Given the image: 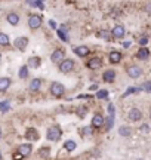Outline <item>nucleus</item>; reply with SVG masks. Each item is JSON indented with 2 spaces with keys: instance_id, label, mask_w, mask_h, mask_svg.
Segmentation results:
<instances>
[{
  "instance_id": "nucleus-33",
  "label": "nucleus",
  "mask_w": 151,
  "mask_h": 160,
  "mask_svg": "<svg viewBox=\"0 0 151 160\" xmlns=\"http://www.w3.org/2000/svg\"><path fill=\"white\" fill-rule=\"evenodd\" d=\"M138 42H139V45L145 46L147 43H148V37H145V36H142V37H141V39H138Z\"/></svg>"
},
{
  "instance_id": "nucleus-42",
  "label": "nucleus",
  "mask_w": 151,
  "mask_h": 160,
  "mask_svg": "<svg viewBox=\"0 0 151 160\" xmlns=\"http://www.w3.org/2000/svg\"><path fill=\"white\" fill-rule=\"evenodd\" d=\"M0 160H3V159H2V153H0Z\"/></svg>"
},
{
  "instance_id": "nucleus-15",
  "label": "nucleus",
  "mask_w": 151,
  "mask_h": 160,
  "mask_svg": "<svg viewBox=\"0 0 151 160\" xmlns=\"http://www.w3.org/2000/svg\"><path fill=\"white\" fill-rule=\"evenodd\" d=\"M96 37L101 40H105V42L113 40V34H111V31H108V30H101V31H98V33H96Z\"/></svg>"
},
{
  "instance_id": "nucleus-18",
  "label": "nucleus",
  "mask_w": 151,
  "mask_h": 160,
  "mask_svg": "<svg viewBox=\"0 0 151 160\" xmlns=\"http://www.w3.org/2000/svg\"><path fill=\"white\" fill-rule=\"evenodd\" d=\"M6 21L11 24V25H18V22H19V15L15 13V12H11V13H7Z\"/></svg>"
},
{
  "instance_id": "nucleus-23",
  "label": "nucleus",
  "mask_w": 151,
  "mask_h": 160,
  "mask_svg": "<svg viewBox=\"0 0 151 160\" xmlns=\"http://www.w3.org/2000/svg\"><path fill=\"white\" fill-rule=\"evenodd\" d=\"M25 137L28 138V139L37 141V139H39V133H37V131H36V129H28V131H27V133H25Z\"/></svg>"
},
{
  "instance_id": "nucleus-19",
  "label": "nucleus",
  "mask_w": 151,
  "mask_h": 160,
  "mask_svg": "<svg viewBox=\"0 0 151 160\" xmlns=\"http://www.w3.org/2000/svg\"><path fill=\"white\" fill-rule=\"evenodd\" d=\"M148 57H150V51L147 49L145 46L139 48V51H138V53H136V58H138V59H142V61H145V59H148Z\"/></svg>"
},
{
  "instance_id": "nucleus-31",
  "label": "nucleus",
  "mask_w": 151,
  "mask_h": 160,
  "mask_svg": "<svg viewBox=\"0 0 151 160\" xmlns=\"http://www.w3.org/2000/svg\"><path fill=\"white\" fill-rule=\"evenodd\" d=\"M141 91V88L138 86V88H129L128 91L124 92V95L123 97H128V95H130V93H135V92H139Z\"/></svg>"
},
{
  "instance_id": "nucleus-29",
  "label": "nucleus",
  "mask_w": 151,
  "mask_h": 160,
  "mask_svg": "<svg viewBox=\"0 0 151 160\" xmlns=\"http://www.w3.org/2000/svg\"><path fill=\"white\" fill-rule=\"evenodd\" d=\"M107 97H108V92L105 91V89H104V91L101 89V91L96 92V98H98V99H105Z\"/></svg>"
},
{
  "instance_id": "nucleus-22",
  "label": "nucleus",
  "mask_w": 151,
  "mask_h": 160,
  "mask_svg": "<svg viewBox=\"0 0 151 160\" xmlns=\"http://www.w3.org/2000/svg\"><path fill=\"white\" fill-rule=\"evenodd\" d=\"M108 113H110V117H108V123H107V129H110L113 126V122H114V105L110 104L108 105Z\"/></svg>"
},
{
  "instance_id": "nucleus-5",
  "label": "nucleus",
  "mask_w": 151,
  "mask_h": 160,
  "mask_svg": "<svg viewBox=\"0 0 151 160\" xmlns=\"http://www.w3.org/2000/svg\"><path fill=\"white\" fill-rule=\"evenodd\" d=\"M126 73L130 79H138L139 76H142V68L139 65H129L126 68Z\"/></svg>"
},
{
  "instance_id": "nucleus-41",
  "label": "nucleus",
  "mask_w": 151,
  "mask_h": 160,
  "mask_svg": "<svg viewBox=\"0 0 151 160\" xmlns=\"http://www.w3.org/2000/svg\"><path fill=\"white\" fill-rule=\"evenodd\" d=\"M129 46H130V42H124L123 43V48H129Z\"/></svg>"
},
{
  "instance_id": "nucleus-37",
  "label": "nucleus",
  "mask_w": 151,
  "mask_h": 160,
  "mask_svg": "<svg viewBox=\"0 0 151 160\" xmlns=\"http://www.w3.org/2000/svg\"><path fill=\"white\" fill-rule=\"evenodd\" d=\"M141 132H142V133H148V132H150V128L147 125H142L141 126Z\"/></svg>"
},
{
  "instance_id": "nucleus-13",
  "label": "nucleus",
  "mask_w": 151,
  "mask_h": 160,
  "mask_svg": "<svg viewBox=\"0 0 151 160\" xmlns=\"http://www.w3.org/2000/svg\"><path fill=\"white\" fill-rule=\"evenodd\" d=\"M116 71L114 70H107L104 71V74H102V80H104L105 83H111V82H114L116 80Z\"/></svg>"
},
{
  "instance_id": "nucleus-46",
  "label": "nucleus",
  "mask_w": 151,
  "mask_h": 160,
  "mask_svg": "<svg viewBox=\"0 0 151 160\" xmlns=\"http://www.w3.org/2000/svg\"><path fill=\"white\" fill-rule=\"evenodd\" d=\"M40 2H45V0H40Z\"/></svg>"
},
{
  "instance_id": "nucleus-9",
  "label": "nucleus",
  "mask_w": 151,
  "mask_h": 160,
  "mask_svg": "<svg viewBox=\"0 0 151 160\" xmlns=\"http://www.w3.org/2000/svg\"><path fill=\"white\" fill-rule=\"evenodd\" d=\"M87 67L90 70H98L102 67V59L99 57H92L89 61H87Z\"/></svg>"
},
{
  "instance_id": "nucleus-14",
  "label": "nucleus",
  "mask_w": 151,
  "mask_h": 160,
  "mask_svg": "<svg viewBox=\"0 0 151 160\" xmlns=\"http://www.w3.org/2000/svg\"><path fill=\"white\" fill-rule=\"evenodd\" d=\"M31 150H33V145H31V144H21V145L18 147V151H19L24 157H27V156L31 154Z\"/></svg>"
},
{
  "instance_id": "nucleus-25",
  "label": "nucleus",
  "mask_w": 151,
  "mask_h": 160,
  "mask_svg": "<svg viewBox=\"0 0 151 160\" xmlns=\"http://www.w3.org/2000/svg\"><path fill=\"white\" fill-rule=\"evenodd\" d=\"M130 132H132V129H130L129 126H120V128H119V133H120L122 137H129Z\"/></svg>"
},
{
  "instance_id": "nucleus-38",
  "label": "nucleus",
  "mask_w": 151,
  "mask_h": 160,
  "mask_svg": "<svg viewBox=\"0 0 151 160\" xmlns=\"http://www.w3.org/2000/svg\"><path fill=\"white\" fill-rule=\"evenodd\" d=\"M49 25H51L53 30H56V22H55L53 19H51V21H49Z\"/></svg>"
},
{
  "instance_id": "nucleus-7",
  "label": "nucleus",
  "mask_w": 151,
  "mask_h": 160,
  "mask_svg": "<svg viewBox=\"0 0 151 160\" xmlns=\"http://www.w3.org/2000/svg\"><path fill=\"white\" fill-rule=\"evenodd\" d=\"M65 58V52L62 51V49H55V51L52 52V53H51V61H52V62H61V61H62V59H64Z\"/></svg>"
},
{
  "instance_id": "nucleus-3",
  "label": "nucleus",
  "mask_w": 151,
  "mask_h": 160,
  "mask_svg": "<svg viewBox=\"0 0 151 160\" xmlns=\"http://www.w3.org/2000/svg\"><path fill=\"white\" fill-rule=\"evenodd\" d=\"M51 93H52L55 98H59L62 97L65 93V88L62 83H59V82H53L52 85H51Z\"/></svg>"
},
{
  "instance_id": "nucleus-27",
  "label": "nucleus",
  "mask_w": 151,
  "mask_h": 160,
  "mask_svg": "<svg viewBox=\"0 0 151 160\" xmlns=\"http://www.w3.org/2000/svg\"><path fill=\"white\" fill-rule=\"evenodd\" d=\"M9 43H11L9 36L5 34V33H0V46H7Z\"/></svg>"
},
{
  "instance_id": "nucleus-36",
  "label": "nucleus",
  "mask_w": 151,
  "mask_h": 160,
  "mask_svg": "<svg viewBox=\"0 0 151 160\" xmlns=\"http://www.w3.org/2000/svg\"><path fill=\"white\" fill-rule=\"evenodd\" d=\"M22 159H24V156L21 154L19 151H18V153H15V154H13V160H22Z\"/></svg>"
},
{
  "instance_id": "nucleus-43",
  "label": "nucleus",
  "mask_w": 151,
  "mask_h": 160,
  "mask_svg": "<svg viewBox=\"0 0 151 160\" xmlns=\"http://www.w3.org/2000/svg\"><path fill=\"white\" fill-rule=\"evenodd\" d=\"M0 111H2V104H0Z\"/></svg>"
},
{
  "instance_id": "nucleus-4",
  "label": "nucleus",
  "mask_w": 151,
  "mask_h": 160,
  "mask_svg": "<svg viewBox=\"0 0 151 160\" xmlns=\"http://www.w3.org/2000/svg\"><path fill=\"white\" fill-rule=\"evenodd\" d=\"M62 135V132L59 129L58 126H51L49 129H47V133H46V138L49 141H58L59 138Z\"/></svg>"
},
{
  "instance_id": "nucleus-24",
  "label": "nucleus",
  "mask_w": 151,
  "mask_h": 160,
  "mask_svg": "<svg viewBox=\"0 0 151 160\" xmlns=\"http://www.w3.org/2000/svg\"><path fill=\"white\" fill-rule=\"evenodd\" d=\"M18 76H19V79H27L28 77V65H22L18 71Z\"/></svg>"
},
{
  "instance_id": "nucleus-26",
  "label": "nucleus",
  "mask_w": 151,
  "mask_h": 160,
  "mask_svg": "<svg viewBox=\"0 0 151 160\" xmlns=\"http://www.w3.org/2000/svg\"><path fill=\"white\" fill-rule=\"evenodd\" d=\"M56 34H58L59 39L62 40V42H65V43L70 40V39H68V34H67V33L64 31V28H58V30H56Z\"/></svg>"
},
{
  "instance_id": "nucleus-28",
  "label": "nucleus",
  "mask_w": 151,
  "mask_h": 160,
  "mask_svg": "<svg viewBox=\"0 0 151 160\" xmlns=\"http://www.w3.org/2000/svg\"><path fill=\"white\" fill-rule=\"evenodd\" d=\"M76 147H77V145H76V142L74 141H65V144H64V148L67 150V151H74L76 150Z\"/></svg>"
},
{
  "instance_id": "nucleus-32",
  "label": "nucleus",
  "mask_w": 151,
  "mask_h": 160,
  "mask_svg": "<svg viewBox=\"0 0 151 160\" xmlns=\"http://www.w3.org/2000/svg\"><path fill=\"white\" fill-rule=\"evenodd\" d=\"M81 132H83L85 135H90V133H92V126H86V128H83Z\"/></svg>"
},
{
  "instance_id": "nucleus-1",
  "label": "nucleus",
  "mask_w": 151,
  "mask_h": 160,
  "mask_svg": "<svg viewBox=\"0 0 151 160\" xmlns=\"http://www.w3.org/2000/svg\"><path fill=\"white\" fill-rule=\"evenodd\" d=\"M41 22H43V17H41V15H39V13H33V15H30V18H28V27L31 30L40 28Z\"/></svg>"
},
{
  "instance_id": "nucleus-12",
  "label": "nucleus",
  "mask_w": 151,
  "mask_h": 160,
  "mask_svg": "<svg viewBox=\"0 0 151 160\" xmlns=\"http://www.w3.org/2000/svg\"><path fill=\"white\" fill-rule=\"evenodd\" d=\"M108 61H110V64H119L122 61V53L119 51H111L108 53Z\"/></svg>"
},
{
  "instance_id": "nucleus-8",
  "label": "nucleus",
  "mask_w": 151,
  "mask_h": 160,
  "mask_svg": "<svg viewBox=\"0 0 151 160\" xmlns=\"http://www.w3.org/2000/svg\"><path fill=\"white\" fill-rule=\"evenodd\" d=\"M111 34H113V39H123L126 34V30L123 25H116L111 30Z\"/></svg>"
},
{
  "instance_id": "nucleus-40",
  "label": "nucleus",
  "mask_w": 151,
  "mask_h": 160,
  "mask_svg": "<svg viewBox=\"0 0 151 160\" xmlns=\"http://www.w3.org/2000/svg\"><path fill=\"white\" fill-rule=\"evenodd\" d=\"M89 89H90V91H98V85H92Z\"/></svg>"
},
{
  "instance_id": "nucleus-30",
  "label": "nucleus",
  "mask_w": 151,
  "mask_h": 160,
  "mask_svg": "<svg viewBox=\"0 0 151 160\" xmlns=\"http://www.w3.org/2000/svg\"><path fill=\"white\" fill-rule=\"evenodd\" d=\"M141 91H145V92H151V82H144L142 85L139 86Z\"/></svg>"
},
{
  "instance_id": "nucleus-44",
  "label": "nucleus",
  "mask_w": 151,
  "mask_h": 160,
  "mask_svg": "<svg viewBox=\"0 0 151 160\" xmlns=\"http://www.w3.org/2000/svg\"><path fill=\"white\" fill-rule=\"evenodd\" d=\"M0 137H2V129H0Z\"/></svg>"
},
{
  "instance_id": "nucleus-35",
  "label": "nucleus",
  "mask_w": 151,
  "mask_h": 160,
  "mask_svg": "<svg viewBox=\"0 0 151 160\" xmlns=\"http://www.w3.org/2000/svg\"><path fill=\"white\" fill-rule=\"evenodd\" d=\"M39 154H40V156H45V157H47V156H49V148H41L40 151H39Z\"/></svg>"
},
{
  "instance_id": "nucleus-20",
  "label": "nucleus",
  "mask_w": 151,
  "mask_h": 160,
  "mask_svg": "<svg viewBox=\"0 0 151 160\" xmlns=\"http://www.w3.org/2000/svg\"><path fill=\"white\" fill-rule=\"evenodd\" d=\"M40 86H41V79H33L31 82H30L28 89L31 92H37L39 89H40Z\"/></svg>"
},
{
  "instance_id": "nucleus-47",
  "label": "nucleus",
  "mask_w": 151,
  "mask_h": 160,
  "mask_svg": "<svg viewBox=\"0 0 151 160\" xmlns=\"http://www.w3.org/2000/svg\"><path fill=\"white\" fill-rule=\"evenodd\" d=\"M150 117H151V113H150Z\"/></svg>"
},
{
  "instance_id": "nucleus-10",
  "label": "nucleus",
  "mask_w": 151,
  "mask_h": 160,
  "mask_svg": "<svg viewBox=\"0 0 151 160\" xmlns=\"http://www.w3.org/2000/svg\"><path fill=\"white\" fill-rule=\"evenodd\" d=\"M73 52H74L77 57L80 58H86L89 53H90V49L87 48V46H76L74 49H73Z\"/></svg>"
},
{
  "instance_id": "nucleus-11",
  "label": "nucleus",
  "mask_w": 151,
  "mask_h": 160,
  "mask_svg": "<svg viewBox=\"0 0 151 160\" xmlns=\"http://www.w3.org/2000/svg\"><path fill=\"white\" fill-rule=\"evenodd\" d=\"M128 117H129V120H132V122H139V120L142 119V113H141L139 108H132L129 111Z\"/></svg>"
},
{
  "instance_id": "nucleus-45",
  "label": "nucleus",
  "mask_w": 151,
  "mask_h": 160,
  "mask_svg": "<svg viewBox=\"0 0 151 160\" xmlns=\"http://www.w3.org/2000/svg\"><path fill=\"white\" fill-rule=\"evenodd\" d=\"M0 62H2V55H0Z\"/></svg>"
},
{
  "instance_id": "nucleus-34",
  "label": "nucleus",
  "mask_w": 151,
  "mask_h": 160,
  "mask_svg": "<svg viewBox=\"0 0 151 160\" xmlns=\"http://www.w3.org/2000/svg\"><path fill=\"white\" fill-rule=\"evenodd\" d=\"M0 104H2V111H3V113L9 110V102H7V101H5V102H0Z\"/></svg>"
},
{
  "instance_id": "nucleus-6",
  "label": "nucleus",
  "mask_w": 151,
  "mask_h": 160,
  "mask_svg": "<svg viewBox=\"0 0 151 160\" xmlns=\"http://www.w3.org/2000/svg\"><path fill=\"white\" fill-rule=\"evenodd\" d=\"M13 46H15V49H18V51H25L27 49V46H28V37H25V36H22V37H17L15 39V42H13Z\"/></svg>"
},
{
  "instance_id": "nucleus-2",
  "label": "nucleus",
  "mask_w": 151,
  "mask_h": 160,
  "mask_svg": "<svg viewBox=\"0 0 151 160\" xmlns=\"http://www.w3.org/2000/svg\"><path fill=\"white\" fill-rule=\"evenodd\" d=\"M73 68H74V61L73 59H67V58H64L61 62H59V71L61 73H65V74H68L70 71H73Z\"/></svg>"
},
{
  "instance_id": "nucleus-21",
  "label": "nucleus",
  "mask_w": 151,
  "mask_h": 160,
  "mask_svg": "<svg viewBox=\"0 0 151 160\" xmlns=\"http://www.w3.org/2000/svg\"><path fill=\"white\" fill-rule=\"evenodd\" d=\"M11 86V79L9 77H0V92H5Z\"/></svg>"
},
{
  "instance_id": "nucleus-16",
  "label": "nucleus",
  "mask_w": 151,
  "mask_h": 160,
  "mask_svg": "<svg viewBox=\"0 0 151 160\" xmlns=\"http://www.w3.org/2000/svg\"><path fill=\"white\" fill-rule=\"evenodd\" d=\"M28 68H39L41 65V59L39 57H31V58H28Z\"/></svg>"
},
{
  "instance_id": "nucleus-17",
  "label": "nucleus",
  "mask_w": 151,
  "mask_h": 160,
  "mask_svg": "<svg viewBox=\"0 0 151 160\" xmlns=\"http://www.w3.org/2000/svg\"><path fill=\"white\" fill-rule=\"evenodd\" d=\"M104 122H105L104 117L99 114V113H96V114L92 117V126L93 128H101V126L104 125Z\"/></svg>"
},
{
  "instance_id": "nucleus-39",
  "label": "nucleus",
  "mask_w": 151,
  "mask_h": 160,
  "mask_svg": "<svg viewBox=\"0 0 151 160\" xmlns=\"http://www.w3.org/2000/svg\"><path fill=\"white\" fill-rule=\"evenodd\" d=\"M77 98H79V99H87V98H90V97H89V95H79Z\"/></svg>"
}]
</instances>
